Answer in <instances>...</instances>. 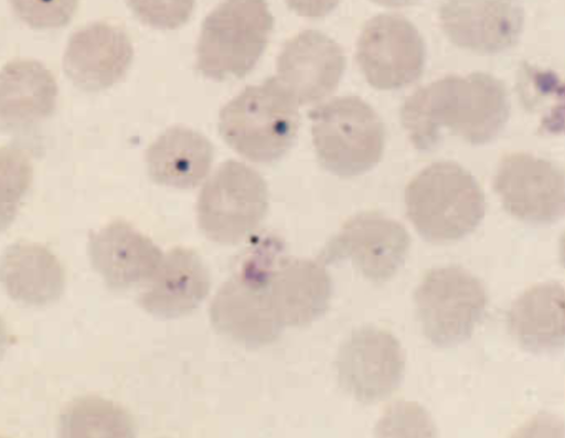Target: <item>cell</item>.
Listing matches in <instances>:
<instances>
[{"mask_svg": "<svg viewBox=\"0 0 565 438\" xmlns=\"http://www.w3.org/2000/svg\"><path fill=\"white\" fill-rule=\"evenodd\" d=\"M509 115L504 84L483 72L436 79L409 95L401 108L407 137L420 151L437 147L446 129L470 145L488 143L503 130Z\"/></svg>", "mask_w": 565, "mask_h": 438, "instance_id": "1", "label": "cell"}, {"mask_svg": "<svg viewBox=\"0 0 565 438\" xmlns=\"http://www.w3.org/2000/svg\"><path fill=\"white\" fill-rule=\"evenodd\" d=\"M406 215L417 233L430 243L463 238L482 222L486 197L476 178L452 161L422 169L404 192Z\"/></svg>", "mask_w": 565, "mask_h": 438, "instance_id": "2", "label": "cell"}, {"mask_svg": "<svg viewBox=\"0 0 565 438\" xmlns=\"http://www.w3.org/2000/svg\"><path fill=\"white\" fill-rule=\"evenodd\" d=\"M298 105L276 76L250 85L220 111L218 131L239 156L274 163L292 146L299 127Z\"/></svg>", "mask_w": 565, "mask_h": 438, "instance_id": "3", "label": "cell"}, {"mask_svg": "<svg viewBox=\"0 0 565 438\" xmlns=\"http://www.w3.org/2000/svg\"><path fill=\"white\" fill-rule=\"evenodd\" d=\"M279 247L278 241L271 237L258 241L211 302L210 319L214 328L248 348L274 342L284 329L267 288Z\"/></svg>", "mask_w": 565, "mask_h": 438, "instance_id": "4", "label": "cell"}, {"mask_svg": "<svg viewBox=\"0 0 565 438\" xmlns=\"http://www.w3.org/2000/svg\"><path fill=\"white\" fill-rule=\"evenodd\" d=\"M273 26L266 0H222L202 23L195 67L217 82L244 77L263 55Z\"/></svg>", "mask_w": 565, "mask_h": 438, "instance_id": "5", "label": "cell"}, {"mask_svg": "<svg viewBox=\"0 0 565 438\" xmlns=\"http://www.w3.org/2000/svg\"><path fill=\"white\" fill-rule=\"evenodd\" d=\"M309 118L317 159L330 173L356 177L380 162L385 127L379 114L361 97L333 98L311 109Z\"/></svg>", "mask_w": 565, "mask_h": 438, "instance_id": "6", "label": "cell"}, {"mask_svg": "<svg viewBox=\"0 0 565 438\" xmlns=\"http://www.w3.org/2000/svg\"><path fill=\"white\" fill-rule=\"evenodd\" d=\"M268 188L254 168L227 160L206 180L196 202V220L210 241L233 245L254 232L268 211Z\"/></svg>", "mask_w": 565, "mask_h": 438, "instance_id": "7", "label": "cell"}, {"mask_svg": "<svg viewBox=\"0 0 565 438\" xmlns=\"http://www.w3.org/2000/svg\"><path fill=\"white\" fill-rule=\"evenodd\" d=\"M487 303L481 280L459 266L429 269L414 291L423 333L439 348L468 341L483 319Z\"/></svg>", "mask_w": 565, "mask_h": 438, "instance_id": "8", "label": "cell"}, {"mask_svg": "<svg viewBox=\"0 0 565 438\" xmlns=\"http://www.w3.org/2000/svg\"><path fill=\"white\" fill-rule=\"evenodd\" d=\"M355 58L372 87L393 90L420 77L426 47L423 36L408 19L382 13L364 24L356 42Z\"/></svg>", "mask_w": 565, "mask_h": 438, "instance_id": "9", "label": "cell"}, {"mask_svg": "<svg viewBox=\"0 0 565 438\" xmlns=\"http://www.w3.org/2000/svg\"><path fill=\"white\" fill-rule=\"evenodd\" d=\"M335 366L341 387L358 402L371 404L387 398L399 387L405 355L393 333L364 325L342 342Z\"/></svg>", "mask_w": 565, "mask_h": 438, "instance_id": "10", "label": "cell"}, {"mask_svg": "<svg viewBox=\"0 0 565 438\" xmlns=\"http://www.w3.org/2000/svg\"><path fill=\"white\" fill-rule=\"evenodd\" d=\"M411 247L404 225L376 212L350 217L318 256L323 265L351 260L369 280L391 279L403 266Z\"/></svg>", "mask_w": 565, "mask_h": 438, "instance_id": "11", "label": "cell"}, {"mask_svg": "<svg viewBox=\"0 0 565 438\" xmlns=\"http://www.w3.org/2000/svg\"><path fill=\"white\" fill-rule=\"evenodd\" d=\"M493 190L503 209L531 224H552L564 216L563 170L550 160L526 152L502 157L493 179Z\"/></svg>", "mask_w": 565, "mask_h": 438, "instance_id": "12", "label": "cell"}, {"mask_svg": "<svg viewBox=\"0 0 565 438\" xmlns=\"http://www.w3.org/2000/svg\"><path fill=\"white\" fill-rule=\"evenodd\" d=\"M438 18L444 33L456 46L497 54L519 41L524 11L520 0H443Z\"/></svg>", "mask_w": 565, "mask_h": 438, "instance_id": "13", "label": "cell"}, {"mask_svg": "<svg viewBox=\"0 0 565 438\" xmlns=\"http://www.w3.org/2000/svg\"><path fill=\"white\" fill-rule=\"evenodd\" d=\"M345 62L342 47L333 39L317 30H305L282 46L276 78L298 106L310 105L337 89Z\"/></svg>", "mask_w": 565, "mask_h": 438, "instance_id": "14", "label": "cell"}, {"mask_svg": "<svg viewBox=\"0 0 565 438\" xmlns=\"http://www.w3.org/2000/svg\"><path fill=\"white\" fill-rule=\"evenodd\" d=\"M134 47L121 28L94 22L75 31L66 45L63 68L85 92H99L118 83L129 70Z\"/></svg>", "mask_w": 565, "mask_h": 438, "instance_id": "15", "label": "cell"}, {"mask_svg": "<svg viewBox=\"0 0 565 438\" xmlns=\"http://www.w3.org/2000/svg\"><path fill=\"white\" fill-rule=\"evenodd\" d=\"M163 254L151 238L122 220L113 221L89 234L90 264L113 290L145 285Z\"/></svg>", "mask_w": 565, "mask_h": 438, "instance_id": "16", "label": "cell"}, {"mask_svg": "<svg viewBox=\"0 0 565 438\" xmlns=\"http://www.w3.org/2000/svg\"><path fill=\"white\" fill-rule=\"evenodd\" d=\"M275 314L285 327H306L322 317L332 297V279L321 261L279 257L268 278Z\"/></svg>", "mask_w": 565, "mask_h": 438, "instance_id": "17", "label": "cell"}, {"mask_svg": "<svg viewBox=\"0 0 565 438\" xmlns=\"http://www.w3.org/2000/svg\"><path fill=\"white\" fill-rule=\"evenodd\" d=\"M139 306L152 316L173 319L191 313L211 288L209 270L191 248L169 249L151 278L142 285Z\"/></svg>", "mask_w": 565, "mask_h": 438, "instance_id": "18", "label": "cell"}, {"mask_svg": "<svg viewBox=\"0 0 565 438\" xmlns=\"http://www.w3.org/2000/svg\"><path fill=\"white\" fill-rule=\"evenodd\" d=\"M507 323L522 349L535 354L564 346V287L557 281L533 285L511 303Z\"/></svg>", "mask_w": 565, "mask_h": 438, "instance_id": "19", "label": "cell"}, {"mask_svg": "<svg viewBox=\"0 0 565 438\" xmlns=\"http://www.w3.org/2000/svg\"><path fill=\"white\" fill-rule=\"evenodd\" d=\"M0 284L14 301L45 306L62 296L65 273L47 247L21 241L8 246L0 256Z\"/></svg>", "mask_w": 565, "mask_h": 438, "instance_id": "20", "label": "cell"}, {"mask_svg": "<svg viewBox=\"0 0 565 438\" xmlns=\"http://www.w3.org/2000/svg\"><path fill=\"white\" fill-rule=\"evenodd\" d=\"M54 75L35 60H14L0 70V128H23L49 118L56 108Z\"/></svg>", "mask_w": 565, "mask_h": 438, "instance_id": "21", "label": "cell"}, {"mask_svg": "<svg viewBox=\"0 0 565 438\" xmlns=\"http://www.w3.org/2000/svg\"><path fill=\"white\" fill-rule=\"evenodd\" d=\"M213 157V145L204 135L174 126L148 147L146 163L150 179L157 184L189 190L206 178Z\"/></svg>", "mask_w": 565, "mask_h": 438, "instance_id": "22", "label": "cell"}, {"mask_svg": "<svg viewBox=\"0 0 565 438\" xmlns=\"http://www.w3.org/2000/svg\"><path fill=\"white\" fill-rule=\"evenodd\" d=\"M134 432L129 414L98 396L75 398L63 408L58 419V435L66 438L131 437Z\"/></svg>", "mask_w": 565, "mask_h": 438, "instance_id": "23", "label": "cell"}, {"mask_svg": "<svg viewBox=\"0 0 565 438\" xmlns=\"http://www.w3.org/2000/svg\"><path fill=\"white\" fill-rule=\"evenodd\" d=\"M33 180V165L18 147H0V232L15 220Z\"/></svg>", "mask_w": 565, "mask_h": 438, "instance_id": "24", "label": "cell"}, {"mask_svg": "<svg viewBox=\"0 0 565 438\" xmlns=\"http://www.w3.org/2000/svg\"><path fill=\"white\" fill-rule=\"evenodd\" d=\"M377 436L429 437L435 432L429 414L414 402H396L386 408L376 424Z\"/></svg>", "mask_w": 565, "mask_h": 438, "instance_id": "25", "label": "cell"}, {"mask_svg": "<svg viewBox=\"0 0 565 438\" xmlns=\"http://www.w3.org/2000/svg\"><path fill=\"white\" fill-rule=\"evenodd\" d=\"M14 14L26 25L38 29H60L73 19L78 0H9Z\"/></svg>", "mask_w": 565, "mask_h": 438, "instance_id": "26", "label": "cell"}, {"mask_svg": "<svg viewBox=\"0 0 565 438\" xmlns=\"http://www.w3.org/2000/svg\"><path fill=\"white\" fill-rule=\"evenodd\" d=\"M136 18L151 28L175 30L185 24L195 0H127Z\"/></svg>", "mask_w": 565, "mask_h": 438, "instance_id": "27", "label": "cell"}, {"mask_svg": "<svg viewBox=\"0 0 565 438\" xmlns=\"http://www.w3.org/2000/svg\"><path fill=\"white\" fill-rule=\"evenodd\" d=\"M288 8L300 17L319 19L332 12L341 0H285Z\"/></svg>", "mask_w": 565, "mask_h": 438, "instance_id": "28", "label": "cell"}, {"mask_svg": "<svg viewBox=\"0 0 565 438\" xmlns=\"http://www.w3.org/2000/svg\"><path fill=\"white\" fill-rule=\"evenodd\" d=\"M8 348V330L6 322L0 316V362L3 359Z\"/></svg>", "mask_w": 565, "mask_h": 438, "instance_id": "29", "label": "cell"}, {"mask_svg": "<svg viewBox=\"0 0 565 438\" xmlns=\"http://www.w3.org/2000/svg\"><path fill=\"white\" fill-rule=\"evenodd\" d=\"M373 2L387 8H402L411 6L418 0H372Z\"/></svg>", "mask_w": 565, "mask_h": 438, "instance_id": "30", "label": "cell"}]
</instances>
